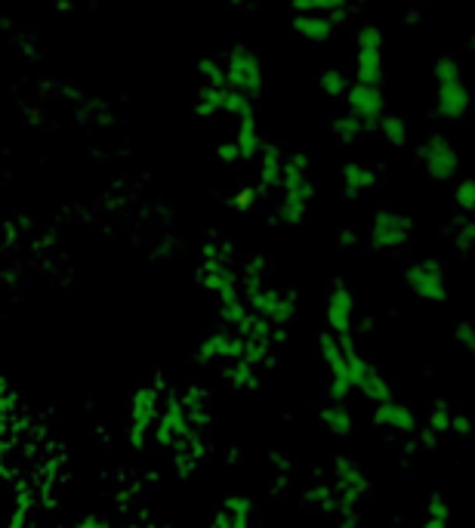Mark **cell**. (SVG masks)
Masks as SVG:
<instances>
[{
    "label": "cell",
    "instance_id": "36",
    "mask_svg": "<svg viewBox=\"0 0 475 528\" xmlns=\"http://www.w3.org/2000/svg\"><path fill=\"white\" fill-rule=\"evenodd\" d=\"M198 75H201V84L226 87V78H223V59H219V56H204V59H198Z\"/></svg>",
    "mask_w": 475,
    "mask_h": 528
},
{
    "label": "cell",
    "instance_id": "2",
    "mask_svg": "<svg viewBox=\"0 0 475 528\" xmlns=\"http://www.w3.org/2000/svg\"><path fill=\"white\" fill-rule=\"evenodd\" d=\"M432 81H435V102H432L435 118L445 124H460L472 109L460 59H454V56L438 59L432 65Z\"/></svg>",
    "mask_w": 475,
    "mask_h": 528
},
{
    "label": "cell",
    "instance_id": "6",
    "mask_svg": "<svg viewBox=\"0 0 475 528\" xmlns=\"http://www.w3.org/2000/svg\"><path fill=\"white\" fill-rule=\"evenodd\" d=\"M371 248L374 251H383V254H395L401 248H408L411 238H414V223L408 214H401V210H392V207H383L374 214L371 220Z\"/></svg>",
    "mask_w": 475,
    "mask_h": 528
},
{
    "label": "cell",
    "instance_id": "40",
    "mask_svg": "<svg viewBox=\"0 0 475 528\" xmlns=\"http://www.w3.org/2000/svg\"><path fill=\"white\" fill-rule=\"evenodd\" d=\"M469 433H472V420H469L466 414L454 411V414H451V436H457V439H466Z\"/></svg>",
    "mask_w": 475,
    "mask_h": 528
},
{
    "label": "cell",
    "instance_id": "30",
    "mask_svg": "<svg viewBox=\"0 0 475 528\" xmlns=\"http://www.w3.org/2000/svg\"><path fill=\"white\" fill-rule=\"evenodd\" d=\"M226 383L235 386V390H257V386H260V374H257V368H253V365L235 359V362L226 365Z\"/></svg>",
    "mask_w": 475,
    "mask_h": 528
},
{
    "label": "cell",
    "instance_id": "32",
    "mask_svg": "<svg viewBox=\"0 0 475 528\" xmlns=\"http://www.w3.org/2000/svg\"><path fill=\"white\" fill-rule=\"evenodd\" d=\"M223 115H232V118H257V102L247 99L244 93L238 90H223Z\"/></svg>",
    "mask_w": 475,
    "mask_h": 528
},
{
    "label": "cell",
    "instance_id": "22",
    "mask_svg": "<svg viewBox=\"0 0 475 528\" xmlns=\"http://www.w3.org/2000/svg\"><path fill=\"white\" fill-rule=\"evenodd\" d=\"M176 399H179L182 411H186L189 424L201 433L210 424V396L201 390V386H189V390L182 393V396H176Z\"/></svg>",
    "mask_w": 475,
    "mask_h": 528
},
{
    "label": "cell",
    "instance_id": "29",
    "mask_svg": "<svg viewBox=\"0 0 475 528\" xmlns=\"http://www.w3.org/2000/svg\"><path fill=\"white\" fill-rule=\"evenodd\" d=\"M223 90H226V87L201 84V90H198V96H195V115H198V118H216V115H223Z\"/></svg>",
    "mask_w": 475,
    "mask_h": 528
},
{
    "label": "cell",
    "instance_id": "20",
    "mask_svg": "<svg viewBox=\"0 0 475 528\" xmlns=\"http://www.w3.org/2000/svg\"><path fill=\"white\" fill-rule=\"evenodd\" d=\"M232 143H235V149H238L241 164L257 161L260 152H263V146H266V139H263V133H260L257 118H241V121H238V130H235V136H232Z\"/></svg>",
    "mask_w": 475,
    "mask_h": 528
},
{
    "label": "cell",
    "instance_id": "1",
    "mask_svg": "<svg viewBox=\"0 0 475 528\" xmlns=\"http://www.w3.org/2000/svg\"><path fill=\"white\" fill-rule=\"evenodd\" d=\"M281 201L275 217L281 226H300L309 217V207L318 195L315 180H312V161L303 152L284 155V167H281Z\"/></svg>",
    "mask_w": 475,
    "mask_h": 528
},
{
    "label": "cell",
    "instance_id": "37",
    "mask_svg": "<svg viewBox=\"0 0 475 528\" xmlns=\"http://www.w3.org/2000/svg\"><path fill=\"white\" fill-rule=\"evenodd\" d=\"M257 198H260V189H253V186H247V189L235 192L229 204H232L235 210H250L253 204H257Z\"/></svg>",
    "mask_w": 475,
    "mask_h": 528
},
{
    "label": "cell",
    "instance_id": "31",
    "mask_svg": "<svg viewBox=\"0 0 475 528\" xmlns=\"http://www.w3.org/2000/svg\"><path fill=\"white\" fill-rule=\"evenodd\" d=\"M349 75L343 72V68H324V72L318 75V90L327 96V99H343L346 90H349Z\"/></svg>",
    "mask_w": 475,
    "mask_h": 528
},
{
    "label": "cell",
    "instance_id": "47",
    "mask_svg": "<svg viewBox=\"0 0 475 528\" xmlns=\"http://www.w3.org/2000/svg\"><path fill=\"white\" fill-rule=\"evenodd\" d=\"M4 451H7V439L0 436V479H4V473H7V470H4Z\"/></svg>",
    "mask_w": 475,
    "mask_h": 528
},
{
    "label": "cell",
    "instance_id": "8",
    "mask_svg": "<svg viewBox=\"0 0 475 528\" xmlns=\"http://www.w3.org/2000/svg\"><path fill=\"white\" fill-rule=\"evenodd\" d=\"M343 349H346V359H349V377H352V390H358L368 402L380 405L386 399H392V386L389 380L377 371V365H371L368 359H361L355 352L352 337H340Z\"/></svg>",
    "mask_w": 475,
    "mask_h": 528
},
{
    "label": "cell",
    "instance_id": "9",
    "mask_svg": "<svg viewBox=\"0 0 475 528\" xmlns=\"http://www.w3.org/2000/svg\"><path fill=\"white\" fill-rule=\"evenodd\" d=\"M318 352H321V362L327 365V374H331V380H327V396L334 402H346V396L352 393V377H349V359L340 337H334L331 331H321Z\"/></svg>",
    "mask_w": 475,
    "mask_h": 528
},
{
    "label": "cell",
    "instance_id": "5",
    "mask_svg": "<svg viewBox=\"0 0 475 528\" xmlns=\"http://www.w3.org/2000/svg\"><path fill=\"white\" fill-rule=\"evenodd\" d=\"M161 411V390L152 383L139 386L130 399V424H127V445L133 451H142L152 442V427Z\"/></svg>",
    "mask_w": 475,
    "mask_h": 528
},
{
    "label": "cell",
    "instance_id": "19",
    "mask_svg": "<svg viewBox=\"0 0 475 528\" xmlns=\"http://www.w3.org/2000/svg\"><path fill=\"white\" fill-rule=\"evenodd\" d=\"M213 528H253V498L229 495L213 516Z\"/></svg>",
    "mask_w": 475,
    "mask_h": 528
},
{
    "label": "cell",
    "instance_id": "43",
    "mask_svg": "<svg viewBox=\"0 0 475 528\" xmlns=\"http://www.w3.org/2000/svg\"><path fill=\"white\" fill-rule=\"evenodd\" d=\"M454 340H457L466 352H472V325H469V322H460V325L454 328Z\"/></svg>",
    "mask_w": 475,
    "mask_h": 528
},
{
    "label": "cell",
    "instance_id": "23",
    "mask_svg": "<svg viewBox=\"0 0 475 528\" xmlns=\"http://www.w3.org/2000/svg\"><path fill=\"white\" fill-rule=\"evenodd\" d=\"M238 334L244 337V340H263V343H275V340H284L287 334L284 331H275L263 315H257V312H247L244 319L238 322Z\"/></svg>",
    "mask_w": 475,
    "mask_h": 528
},
{
    "label": "cell",
    "instance_id": "25",
    "mask_svg": "<svg viewBox=\"0 0 475 528\" xmlns=\"http://www.w3.org/2000/svg\"><path fill=\"white\" fill-rule=\"evenodd\" d=\"M380 133V139L389 146V149H401V146H408V121L401 118V115H383L374 127Z\"/></svg>",
    "mask_w": 475,
    "mask_h": 528
},
{
    "label": "cell",
    "instance_id": "15",
    "mask_svg": "<svg viewBox=\"0 0 475 528\" xmlns=\"http://www.w3.org/2000/svg\"><path fill=\"white\" fill-rule=\"evenodd\" d=\"M244 352V337L238 331L219 328L198 346V362H235Z\"/></svg>",
    "mask_w": 475,
    "mask_h": 528
},
{
    "label": "cell",
    "instance_id": "35",
    "mask_svg": "<svg viewBox=\"0 0 475 528\" xmlns=\"http://www.w3.org/2000/svg\"><path fill=\"white\" fill-rule=\"evenodd\" d=\"M306 501H309L315 510H321V513H337V510H340V495H337L334 488H327V485L309 488V491H306Z\"/></svg>",
    "mask_w": 475,
    "mask_h": 528
},
{
    "label": "cell",
    "instance_id": "14",
    "mask_svg": "<svg viewBox=\"0 0 475 528\" xmlns=\"http://www.w3.org/2000/svg\"><path fill=\"white\" fill-rule=\"evenodd\" d=\"M324 322L331 328L334 337H352V322H355V294L349 291V285L337 281L327 294L324 303Z\"/></svg>",
    "mask_w": 475,
    "mask_h": 528
},
{
    "label": "cell",
    "instance_id": "28",
    "mask_svg": "<svg viewBox=\"0 0 475 528\" xmlns=\"http://www.w3.org/2000/svg\"><path fill=\"white\" fill-rule=\"evenodd\" d=\"M331 133H334V139L340 146H355L358 139L368 133V127H364L361 121H355L349 112H343V115L331 118Z\"/></svg>",
    "mask_w": 475,
    "mask_h": 528
},
{
    "label": "cell",
    "instance_id": "12",
    "mask_svg": "<svg viewBox=\"0 0 475 528\" xmlns=\"http://www.w3.org/2000/svg\"><path fill=\"white\" fill-rule=\"evenodd\" d=\"M405 285L426 303H445L448 275L438 260H417L405 269Z\"/></svg>",
    "mask_w": 475,
    "mask_h": 528
},
{
    "label": "cell",
    "instance_id": "42",
    "mask_svg": "<svg viewBox=\"0 0 475 528\" xmlns=\"http://www.w3.org/2000/svg\"><path fill=\"white\" fill-rule=\"evenodd\" d=\"M16 402H19V396L13 393V386H10L7 380H0V414H4V411H13Z\"/></svg>",
    "mask_w": 475,
    "mask_h": 528
},
{
    "label": "cell",
    "instance_id": "48",
    "mask_svg": "<svg viewBox=\"0 0 475 528\" xmlns=\"http://www.w3.org/2000/svg\"><path fill=\"white\" fill-rule=\"evenodd\" d=\"M158 528H170V525H158Z\"/></svg>",
    "mask_w": 475,
    "mask_h": 528
},
{
    "label": "cell",
    "instance_id": "46",
    "mask_svg": "<svg viewBox=\"0 0 475 528\" xmlns=\"http://www.w3.org/2000/svg\"><path fill=\"white\" fill-rule=\"evenodd\" d=\"M337 528H358V516H355V513L343 516V519L337 522Z\"/></svg>",
    "mask_w": 475,
    "mask_h": 528
},
{
    "label": "cell",
    "instance_id": "17",
    "mask_svg": "<svg viewBox=\"0 0 475 528\" xmlns=\"http://www.w3.org/2000/svg\"><path fill=\"white\" fill-rule=\"evenodd\" d=\"M337 25H343V22L334 16H324V13H294V22H290L297 38H303L309 44H327L334 38Z\"/></svg>",
    "mask_w": 475,
    "mask_h": 528
},
{
    "label": "cell",
    "instance_id": "44",
    "mask_svg": "<svg viewBox=\"0 0 475 528\" xmlns=\"http://www.w3.org/2000/svg\"><path fill=\"white\" fill-rule=\"evenodd\" d=\"M78 528H112V522H108L105 516H99V513H90L78 522Z\"/></svg>",
    "mask_w": 475,
    "mask_h": 528
},
{
    "label": "cell",
    "instance_id": "39",
    "mask_svg": "<svg viewBox=\"0 0 475 528\" xmlns=\"http://www.w3.org/2000/svg\"><path fill=\"white\" fill-rule=\"evenodd\" d=\"M426 516H429V519H448V522H451V510H448V504H445L442 495H432V498H429Z\"/></svg>",
    "mask_w": 475,
    "mask_h": 528
},
{
    "label": "cell",
    "instance_id": "16",
    "mask_svg": "<svg viewBox=\"0 0 475 528\" xmlns=\"http://www.w3.org/2000/svg\"><path fill=\"white\" fill-rule=\"evenodd\" d=\"M374 424L389 433H401V436H411L420 430V420H417L414 408L398 402V399H386L374 408Z\"/></svg>",
    "mask_w": 475,
    "mask_h": 528
},
{
    "label": "cell",
    "instance_id": "38",
    "mask_svg": "<svg viewBox=\"0 0 475 528\" xmlns=\"http://www.w3.org/2000/svg\"><path fill=\"white\" fill-rule=\"evenodd\" d=\"M472 235H475V226H472V220L469 217H463L460 220V226H457V248H460V254H469V244H472Z\"/></svg>",
    "mask_w": 475,
    "mask_h": 528
},
{
    "label": "cell",
    "instance_id": "13",
    "mask_svg": "<svg viewBox=\"0 0 475 528\" xmlns=\"http://www.w3.org/2000/svg\"><path fill=\"white\" fill-rule=\"evenodd\" d=\"M334 476H337L334 491L340 495V513L349 516V513H355V504L371 491V479L352 461V457H337V461H334Z\"/></svg>",
    "mask_w": 475,
    "mask_h": 528
},
{
    "label": "cell",
    "instance_id": "11",
    "mask_svg": "<svg viewBox=\"0 0 475 528\" xmlns=\"http://www.w3.org/2000/svg\"><path fill=\"white\" fill-rule=\"evenodd\" d=\"M343 102H346V112L355 121H361L368 130H374L377 121L386 115V93H383L380 84H358V81H352L346 96H343Z\"/></svg>",
    "mask_w": 475,
    "mask_h": 528
},
{
    "label": "cell",
    "instance_id": "41",
    "mask_svg": "<svg viewBox=\"0 0 475 528\" xmlns=\"http://www.w3.org/2000/svg\"><path fill=\"white\" fill-rule=\"evenodd\" d=\"M216 158L223 161V164H241V158H238V149H235V143H232V139H223V143L216 146Z\"/></svg>",
    "mask_w": 475,
    "mask_h": 528
},
{
    "label": "cell",
    "instance_id": "45",
    "mask_svg": "<svg viewBox=\"0 0 475 528\" xmlns=\"http://www.w3.org/2000/svg\"><path fill=\"white\" fill-rule=\"evenodd\" d=\"M7 528H28V516H25V507H19V510L10 516Z\"/></svg>",
    "mask_w": 475,
    "mask_h": 528
},
{
    "label": "cell",
    "instance_id": "34",
    "mask_svg": "<svg viewBox=\"0 0 475 528\" xmlns=\"http://www.w3.org/2000/svg\"><path fill=\"white\" fill-rule=\"evenodd\" d=\"M451 201H454V207L460 210L463 217H469L475 210V183L466 180V176H457L454 189H451Z\"/></svg>",
    "mask_w": 475,
    "mask_h": 528
},
{
    "label": "cell",
    "instance_id": "26",
    "mask_svg": "<svg viewBox=\"0 0 475 528\" xmlns=\"http://www.w3.org/2000/svg\"><path fill=\"white\" fill-rule=\"evenodd\" d=\"M352 0H290V10L294 13H324V16H334V19H346Z\"/></svg>",
    "mask_w": 475,
    "mask_h": 528
},
{
    "label": "cell",
    "instance_id": "33",
    "mask_svg": "<svg viewBox=\"0 0 475 528\" xmlns=\"http://www.w3.org/2000/svg\"><path fill=\"white\" fill-rule=\"evenodd\" d=\"M451 405H445V402H435L432 405V411H429V417H426V433L432 436V439H442V436H451Z\"/></svg>",
    "mask_w": 475,
    "mask_h": 528
},
{
    "label": "cell",
    "instance_id": "27",
    "mask_svg": "<svg viewBox=\"0 0 475 528\" xmlns=\"http://www.w3.org/2000/svg\"><path fill=\"white\" fill-rule=\"evenodd\" d=\"M216 306H219V319H223L229 328H238V322L250 312L247 303H244V297H241V288L219 294V297H216Z\"/></svg>",
    "mask_w": 475,
    "mask_h": 528
},
{
    "label": "cell",
    "instance_id": "4",
    "mask_svg": "<svg viewBox=\"0 0 475 528\" xmlns=\"http://www.w3.org/2000/svg\"><path fill=\"white\" fill-rule=\"evenodd\" d=\"M355 81L380 84L386 78V38L377 25H361L355 31Z\"/></svg>",
    "mask_w": 475,
    "mask_h": 528
},
{
    "label": "cell",
    "instance_id": "24",
    "mask_svg": "<svg viewBox=\"0 0 475 528\" xmlns=\"http://www.w3.org/2000/svg\"><path fill=\"white\" fill-rule=\"evenodd\" d=\"M321 424L331 430L334 436H349L352 430H355V417H352V411L343 405V402H331V405H324L321 408Z\"/></svg>",
    "mask_w": 475,
    "mask_h": 528
},
{
    "label": "cell",
    "instance_id": "7",
    "mask_svg": "<svg viewBox=\"0 0 475 528\" xmlns=\"http://www.w3.org/2000/svg\"><path fill=\"white\" fill-rule=\"evenodd\" d=\"M417 158H420V164H423V170H426V176L432 183H454L460 176V152L442 133L423 139L420 149H417Z\"/></svg>",
    "mask_w": 475,
    "mask_h": 528
},
{
    "label": "cell",
    "instance_id": "18",
    "mask_svg": "<svg viewBox=\"0 0 475 528\" xmlns=\"http://www.w3.org/2000/svg\"><path fill=\"white\" fill-rule=\"evenodd\" d=\"M340 183L349 198H358L361 192H371L380 186V167L364 164V161H349L340 170Z\"/></svg>",
    "mask_w": 475,
    "mask_h": 528
},
{
    "label": "cell",
    "instance_id": "21",
    "mask_svg": "<svg viewBox=\"0 0 475 528\" xmlns=\"http://www.w3.org/2000/svg\"><path fill=\"white\" fill-rule=\"evenodd\" d=\"M281 167H284V152L272 143L263 146L260 158H257V180H260V192H275L281 186Z\"/></svg>",
    "mask_w": 475,
    "mask_h": 528
},
{
    "label": "cell",
    "instance_id": "3",
    "mask_svg": "<svg viewBox=\"0 0 475 528\" xmlns=\"http://www.w3.org/2000/svg\"><path fill=\"white\" fill-rule=\"evenodd\" d=\"M223 59V78L229 90L244 93L247 99L257 102V96L263 93L266 75H263V59L253 53L250 47H232L229 53L219 56Z\"/></svg>",
    "mask_w": 475,
    "mask_h": 528
},
{
    "label": "cell",
    "instance_id": "10",
    "mask_svg": "<svg viewBox=\"0 0 475 528\" xmlns=\"http://www.w3.org/2000/svg\"><path fill=\"white\" fill-rule=\"evenodd\" d=\"M195 436H198V430L189 424V417H186V411H182L179 399H170L164 405V411H158V420H155V427H152L155 445L179 451L182 445H186L189 439H195Z\"/></svg>",
    "mask_w": 475,
    "mask_h": 528
}]
</instances>
